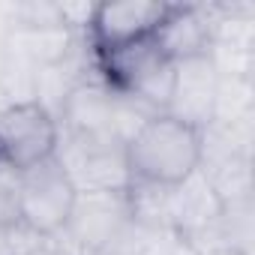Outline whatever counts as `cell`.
Here are the masks:
<instances>
[{
	"mask_svg": "<svg viewBox=\"0 0 255 255\" xmlns=\"http://www.w3.org/2000/svg\"><path fill=\"white\" fill-rule=\"evenodd\" d=\"M168 3L159 0H117V3H96L87 42L93 51L117 48L126 42H138L156 33Z\"/></svg>",
	"mask_w": 255,
	"mask_h": 255,
	"instance_id": "5",
	"label": "cell"
},
{
	"mask_svg": "<svg viewBox=\"0 0 255 255\" xmlns=\"http://www.w3.org/2000/svg\"><path fill=\"white\" fill-rule=\"evenodd\" d=\"M153 39L171 63H183V60H192V57L213 54L216 24H213L207 6L168 3Z\"/></svg>",
	"mask_w": 255,
	"mask_h": 255,
	"instance_id": "6",
	"label": "cell"
},
{
	"mask_svg": "<svg viewBox=\"0 0 255 255\" xmlns=\"http://www.w3.org/2000/svg\"><path fill=\"white\" fill-rule=\"evenodd\" d=\"M75 186L60 168V162L51 156L33 168L18 171V219L30 225L39 234H57L69 222L72 204H75Z\"/></svg>",
	"mask_w": 255,
	"mask_h": 255,
	"instance_id": "3",
	"label": "cell"
},
{
	"mask_svg": "<svg viewBox=\"0 0 255 255\" xmlns=\"http://www.w3.org/2000/svg\"><path fill=\"white\" fill-rule=\"evenodd\" d=\"M57 147V117L39 102H12L0 111V162L12 171L33 168L54 156Z\"/></svg>",
	"mask_w": 255,
	"mask_h": 255,
	"instance_id": "2",
	"label": "cell"
},
{
	"mask_svg": "<svg viewBox=\"0 0 255 255\" xmlns=\"http://www.w3.org/2000/svg\"><path fill=\"white\" fill-rule=\"evenodd\" d=\"M219 66L213 54L192 57L183 63H174V87L165 114L195 126V129H207L216 120L219 108Z\"/></svg>",
	"mask_w": 255,
	"mask_h": 255,
	"instance_id": "4",
	"label": "cell"
},
{
	"mask_svg": "<svg viewBox=\"0 0 255 255\" xmlns=\"http://www.w3.org/2000/svg\"><path fill=\"white\" fill-rule=\"evenodd\" d=\"M201 165V132L195 126L171 117L153 114L126 141V171L129 180L177 186Z\"/></svg>",
	"mask_w": 255,
	"mask_h": 255,
	"instance_id": "1",
	"label": "cell"
},
{
	"mask_svg": "<svg viewBox=\"0 0 255 255\" xmlns=\"http://www.w3.org/2000/svg\"><path fill=\"white\" fill-rule=\"evenodd\" d=\"M24 255H72V252L66 249V243H63L57 234H48V237H42L36 246H30Z\"/></svg>",
	"mask_w": 255,
	"mask_h": 255,
	"instance_id": "7",
	"label": "cell"
}]
</instances>
